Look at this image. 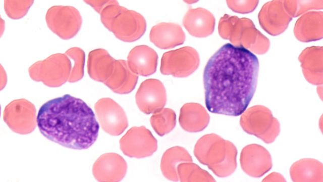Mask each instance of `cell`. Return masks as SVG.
<instances>
[{
	"instance_id": "cell-1",
	"label": "cell",
	"mask_w": 323,
	"mask_h": 182,
	"mask_svg": "<svg viewBox=\"0 0 323 182\" xmlns=\"http://www.w3.org/2000/svg\"><path fill=\"white\" fill-rule=\"evenodd\" d=\"M259 66L256 56L246 48L230 43L222 46L204 70L207 110L228 116L243 114L255 93Z\"/></svg>"
},
{
	"instance_id": "cell-2",
	"label": "cell",
	"mask_w": 323,
	"mask_h": 182,
	"mask_svg": "<svg viewBox=\"0 0 323 182\" xmlns=\"http://www.w3.org/2000/svg\"><path fill=\"white\" fill-rule=\"evenodd\" d=\"M36 122L44 137L75 150L90 147L99 129L92 109L81 99L69 94L44 103L38 112Z\"/></svg>"
},
{
	"instance_id": "cell-3",
	"label": "cell",
	"mask_w": 323,
	"mask_h": 182,
	"mask_svg": "<svg viewBox=\"0 0 323 182\" xmlns=\"http://www.w3.org/2000/svg\"><path fill=\"white\" fill-rule=\"evenodd\" d=\"M101 12L103 24L122 41H135L146 31V22L144 17L120 6L117 1H112Z\"/></svg>"
},
{
	"instance_id": "cell-4",
	"label": "cell",
	"mask_w": 323,
	"mask_h": 182,
	"mask_svg": "<svg viewBox=\"0 0 323 182\" xmlns=\"http://www.w3.org/2000/svg\"><path fill=\"white\" fill-rule=\"evenodd\" d=\"M199 64L197 51L184 47L165 53L161 59L160 71L164 75L185 77L193 73Z\"/></svg>"
},
{
	"instance_id": "cell-5",
	"label": "cell",
	"mask_w": 323,
	"mask_h": 182,
	"mask_svg": "<svg viewBox=\"0 0 323 182\" xmlns=\"http://www.w3.org/2000/svg\"><path fill=\"white\" fill-rule=\"evenodd\" d=\"M120 149L129 157L150 156L157 149V142L151 131L144 126L129 129L120 140Z\"/></svg>"
},
{
	"instance_id": "cell-6",
	"label": "cell",
	"mask_w": 323,
	"mask_h": 182,
	"mask_svg": "<svg viewBox=\"0 0 323 182\" xmlns=\"http://www.w3.org/2000/svg\"><path fill=\"white\" fill-rule=\"evenodd\" d=\"M95 110L102 128L112 135L122 134L128 126V119L123 109L110 98L99 100Z\"/></svg>"
},
{
	"instance_id": "cell-7",
	"label": "cell",
	"mask_w": 323,
	"mask_h": 182,
	"mask_svg": "<svg viewBox=\"0 0 323 182\" xmlns=\"http://www.w3.org/2000/svg\"><path fill=\"white\" fill-rule=\"evenodd\" d=\"M135 99L140 110L146 114H150L163 109L166 105V90L160 80L148 79L141 83Z\"/></svg>"
},
{
	"instance_id": "cell-8",
	"label": "cell",
	"mask_w": 323,
	"mask_h": 182,
	"mask_svg": "<svg viewBox=\"0 0 323 182\" xmlns=\"http://www.w3.org/2000/svg\"><path fill=\"white\" fill-rule=\"evenodd\" d=\"M127 164L125 159L116 153L101 156L93 166L95 178L101 181H119L125 176Z\"/></svg>"
},
{
	"instance_id": "cell-9",
	"label": "cell",
	"mask_w": 323,
	"mask_h": 182,
	"mask_svg": "<svg viewBox=\"0 0 323 182\" xmlns=\"http://www.w3.org/2000/svg\"><path fill=\"white\" fill-rule=\"evenodd\" d=\"M127 60L128 65L134 73L147 76L156 71L158 56L156 52L150 47L140 45L130 51Z\"/></svg>"
},
{
	"instance_id": "cell-10",
	"label": "cell",
	"mask_w": 323,
	"mask_h": 182,
	"mask_svg": "<svg viewBox=\"0 0 323 182\" xmlns=\"http://www.w3.org/2000/svg\"><path fill=\"white\" fill-rule=\"evenodd\" d=\"M149 39L157 48L169 49L182 44L185 40V34L179 25L162 22L152 27Z\"/></svg>"
},
{
	"instance_id": "cell-11",
	"label": "cell",
	"mask_w": 323,
	"mask_h": 182,
	"mask_svg": "<svg viewBox=\"0 0 323 182\" xmlns=\"http://www.w3.org/2000/svg\"><path fill=\"white\" fill-rule=\"evenodd\" d=\"M214 20L207 10L201 8L190 9L185 15L183 24L191 35L204 37L211 33L213 30Z\"/></svg>"
},
{
	"instance_id": "cell-12",
	"label": "cell",
	"mask_w": 323,
	"mask_h": 182,
	"mask_svg": "<svg viewBox=\"0 0 323 182\" xmlns=\"http://www.w3.org/2000/svg\"><path fill=\"white\" fill-rule=\"evenodd\" d=\"M138 76L129 68L125 60H116L112 74L104 83L115 93L126 94L135 88Z\"/></svg>"
},
{
	"instance_id": "cell-13",
	"label": "cell",
	"mask_w": 323,
	"mask_h": 182,
	"mask_svg": "<svg viewBox=\"0 0 323 182\" xmlns=\"http://www.w3.org/2000/svg\"><path fill=\"white\" fill-rule=\"evenodd\" d=\"M209 116L205 109L198 103H186L180 109L179 122L186 131H200L207 126Z\"/></svg>"
},
{
	"instance_id": "cell-14",
	"label": "cell",
	"mask_w": 323,
	"mask_h": 182,
	"mask_svg": "<svg viewBox=\"0 0 323 182\" xmlns=\"http://www.w3.org/2000/svg\"><path fill=\"white\" fill-rule=\"evenodd\" d=\"M116 60L104 50L91 51L88 56V72L94 80L104 83L114 71Z\"/></svg>"
},
{
	"instance_id": "cell-15",
	"label": "cell",
	"mask_w": 323,
	"mask_h": 182,
	"mask_svg": "<svg viewBox=\"0 0 323 182\" xmlns=\"http://www.w3.org/2000/svg\"><path fill=\"white\" fill-rule=\"evenodd\" d=\"M185 162H192V158L184 148L175 146L169 148L162 157L160 169L163 174L170 180L178 181V166Z\"/></svg>"
},
{
	"instance_id": "cell-16",
	"label": "cell",
	"mask_w": 323,
	"mask_h": 182,
	"mask_svg": "<svg viewBox=\"0 0 323 182\" xmlns=\"http://www.w3.org/2000/svg\"><path fill=\"white\" fill-rule=\"evenodd\" d=\"M150 122L156 133L159 136H163L171 132L175 127L176 115L172 109L163 108L153 113Z\"/></svg>"
},
{
	"instance_id": "cell-17",
	"label": "cell",
	"mask_w": 323,
	"mask_h": 182,
	"mask_svg": "<svg viewBox=\"0 0 323 182\" xmlns=\"http://www.w3.org/2000/svg\"><path fill=\"white\" fill-rule=\"evenodd\" d=\"M180 181H204L211 180L210 175L192 162L181 163L177 167Z\"/></svg>"
},
{
	"instance_id": "cell-18",
	"label": "cell",
	"mask_w": 323,
	"mask_h": 182,
	"mask_svg": "<svg viewBox=\"0 0 323 182\" xmlns=\"http://www.w3.org/2000/svg\"><path fill=\"white\" fill-rule=\"evenodd\" d=\"M70 54L75 61L70 80L73 82L80 79L83 76L85 55L83 51L79 48L72 49Z\"/></svg>"
}]
</instances>
